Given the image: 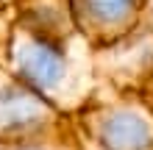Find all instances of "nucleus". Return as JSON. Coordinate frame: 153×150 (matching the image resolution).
<instances>
[{
  "mask_svg": "<svg viewBox=\"0 0 153 150\" xmlns=\"http://www.w3.org/2000/svg\"><path fill=\"white\" fill-rule=\"evenodd\" d=\"M78 150H97V147H92V145H89V142H86L84 136L78 134Z\"/></svg>",
  "mask_w": 153,
  "mask_h": 150,
  "instance_id": "423d86ee",
  "label": "nucleus"
},
{
  "mask_svg": "<svg viewBox=\"0 0 153 150\" xmlns=\"http://www.w3.org/2000/svg\"><path fill=\"white\" fill-rule=\"evenodd\" d=\"M8 61L61 117H75L97 86L95 50L78 31L70 0H14Z\"/></svg>",
  "mask_w": 153,
  "mask_h": 150,
  "instance_id": "f257e3e1",
  "label": "nucleus"
},
{
  "mask_svg": "<svg viewBox=\"0 0 153 150\" xmlns=\"http://www.w3.org/2000/svg\"><path fill=\"white\" fill-rule=\"evenodd\" d=\"M11 6H14V0H0V11H8Z\"/></svg>",
  "mask_w": 153,
  "mask_h": 150,
  "instance_id": "0eeeda50",
  "label": "nucleus"
},
{
  "mask_svg": "<svg viewBox=\"0 0 153 150\" xmlns=\"http://www.w3.org/2000/svg\"><path fill=\"white\" fill-rule=\"evenodd\" d=\"M70 120L97 150H153V114L128 95L123 98L95 86L86 106Z\"/></svg>",
  "mask_w": 153,
  "mask_h": 150,
  "instance_id": "f03ea898",
  "label": "nucleus"
},
{
  "mask_svg": "<svg viewBox=\"0 0 153 150\" xmlns=\"http://www.w3.org/2000/svg\"><path fill=\"white\" fill-rule=\"evenodd\" d=\"M8 25L11 8L0 11V142L22 145L56 134L70 117H61L17 78L8 61Z\"/></svg>",
  "mask_w": 153,
  "mask_h": 150,
  "instance_id": "7ed1b4c3",
  "label": "nucleus"
},
{
  "mask_svg": "<svg viewBox=\"0 0 153 150\" xmlns=\"http://www.w3.org/2000/svg\"><path fill=\"white\" fill-rule=\"evenodd\" d=\"M11 150H78V131L73 125V120H67V125L59 128L56 134L33 139V142L11 145Z\"/></svg>",
  "mask_w": 153,
  "mask_h": 150,
  "instance_id": "39448f33",
  "label": "nucleus"
},
{
  "mask_svg": "<svg viewBox=\"0 0 153 150\" xmlns=\"http://www.w3.org/2000/svg\"><path fill=\"white\" fill-rule=\"evenodd\" d=\"M0 150H11V145H6V142H0Z\"/></svg>",
  "mask_w": 153,
  "mask_h": 150,
  "instance_id": "6e6552de",
  "label": "nucleus"
},
{
  "mask_svg": "<svg viewBox=\"0 0 153 150\" xmlns=\"http://www.w3.org/2000/svg\"><path fill=\"white\" fill-rule=\"evenodd\" d=\"M73 17L92 50L109 47L128 36L142 0H70Z\"/></svg>",
  "mask_w": 153,
  "mask_h": 150,
  "instance_id": "20e7f679",
  "label": "nucleus"
}]
</instances>
